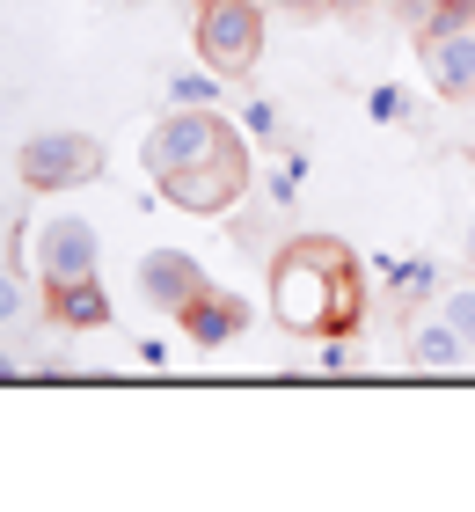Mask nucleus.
<instances>
[{"instance_id": "nucleus-7", "label": "nucleus", "mask_w": 475, "mask_h": 512, "mask_svg": "<svg viewBox=\"0 0 475 512\" xmlns=\"http://www.w3.org/2000/svg\"><path fill=\"white\" fill-rule=\"evenodd\" d=\"M95 256H103V242H95L88 220H52L37 242V271L44 286H66V278H95Z\"/></svg>"}, {"instance_id": "nucleus-21", "label": "nucleus", "mask_w": 475, "mask_h": 512, "mask_svg": "<svg viewBox=\"0 0 475 512\" xmlns=\"http://www.w3.org/2000/svg\"><path fill=\"white\" fill-rule=\"evenodd\" d=\"M198 8H205V0H198Z\"/></svg>"}, {"instance_id": "nucleus-3", "label": "nucleus", "mask_w": 475, "mask_h": 512, "mask_svg": "<svg viewBox=\"0 0 475 512\" xmlns=\"http://www.w3.org/2000/svg\"><path fill=\"white\" fill-rule=\"evenodd\" d=\"M15 169H22L30 191H74V183L103 176V147L88 132H37V139H22Z\"/></svg>"}, {"instance_id": "nucleus-16", "label": "nucleus", "mask_w": 475, "mask_h": 512, "mask_svg": "<svg viewBox=\"0 0 475 512\" xmlns=\"http://www.w3.org/2000/svg\"><path fill=\"white\" fill-rule=\"evenodd\" d=\"M242 132H256V139H271V132H278V118H271V103H242Z\"/></svg>"}, {"instance_id": "nucleus-8", "label": "nucleus", "mask_w": 475, "mask_h": 512, "mask_svg": "<svg viewBox=\"0 0 475 512\" xmlns=\"http://www.w3.org/2000/svg\"><path fill=\"white\" fill-rule=\"evenodd\" d=\"M139 286H147L154 308H183V300H198L212 278L198 271V256H183V249H147L139 256Z\"/></svg>"}, {"instance_id": "nucleus-13", "label": "nucleus", "mask_w": 475, "mask_h": 512, "mask_svg": "<svg viewBox=\"0 0 475 512\" xmlns=\"http://www.w3.org/2000/svg\"><path fill=\"white\" fill-rule=\"evenodd\" d=\"M388 278H395V293H402V300H424V293L439 286V271H432V264H395Z\"/></svg>"}, {"instance_id": "nucleus-5", "label": "nucleus", "mask_w": 475, "mask_h": 512, "mask_svg": "<svg viewBox=\"0 0 475 512\" xmlns=\"http://www.w3.org/2000/svg\"><path fill=\"white\" fill-rule=\"evenodd\" d=\"M227 139H234V132H227L220 118H212V110H190V103H176V118H161V125H154V139H147V169H154V183H161V176L190 169V161L220 154Z\"/></svg>"}, {"instance_id": "nucleus-1", "label": "nucleus", "mask_w": 475, "mask_h": 512, "mask_svg": "<svg viewBox=\"0 0 475 512\" xmlns=\"http://www.w3.org/2000/svg\"><path fill=\"white\" fill-rule=\"evenodd\" d=\"M271 308L293 337H322L344 330L359 315V264L337 242H293L271 271Z\"/></svg>"}, {"instance_id": "nucleus-17", "label": "nucleus", "mask_w": 475, "mask_h": 512, "mask_svg": "<svg viewBox=\"0 0 475 512\" xmlns=\"http://www.w3.org/2000/svg\"><path fill=\"white\" fill-rule=\"evenodd\" d=\"M22 315V286H15V278H0V322H15Z\"/></svg>"}, {"instance_id": "nucleus-10", "label": "nucleus", "mask_w": 475, "mask_h": 512, "mask_svg": "<svg viewBox=\"0 0 475 512\" xmlns=\"http://www.w3.org/2000/svg\"><path fill=\"white\" fill-rule=\"evenodd\" d=\"M468 352H475V344H468L446 315L417 322V337H410V359L424 366V374H454V366H468Z\"/></svg>"}, {"instance_id": "nucleus-15", "label": "nucleus", "mask_w": 475, "mask_h": 512, "mask_svg": "<svg viewBox=\"0 0 475 512\" xmlns=\"http://www.w3.org/2000/svg\"><path fill=\"white\" fill-rule=\"evenodd\" d=\"M366 110H373L380 125H395V118H402V88H373V96H366Z\"/></svg>"}, {"instance_id": "nucleus-12", "label": "nucleus", "mask_w": 475, "mask_h": 512, "mask_svg": "<svg viewBox=\"0 0 475 512\" xmlns=\"http://www.w3.org/2000/svg\"><path fill=\"white\" fill-rule=\"evenodd\" d=\"M169 96L190 103V110H212V96H220V74H212V66H205V74H176V81H169Z\"/></svg>"}, {"instance_id": "nucleus-19", "label": "nucleus", "mask_w": 475, "mask_h": 512, "mask_svg": "<svg viewBox=\"0 0 475 512\" xmlns=\"http://www.w3.org/2000/svg\"><path fill=\"white\" fill-rule=\"evenodd\" d=\"M329 8H344V15H359V8H366V0H329Z\"/></svg>"}, {"instance_id": "nucleus-11", "label": "nucleus", "mask_w": 475, "mask_h": 512, "mask_svg": "<svg viewBox=\"0 0 475 512\" xmlns=\"http://www.w3.org/2000/svg\"><path fill=\"white\" fill-rule=\"evenodd\" d=\"M52 315L66 322V330H103L110 322V293L95 286V278H66V286H52Z\"/></svg>"}, {"instance_id": "nucleus-9", "label": "nucleus", "mask_w": 475, "mask_h": 512, "mask_svg": "<svg viewBox=\"0 0 475 512\" xmlns=\"http://www.w3.org/2000/svg\"><path fill=\"white\" fill-rule=\"evenodd\" d=\"M176 315H183L190 344H205V352H212V344H234V337L249 330V300L242 293H220V286H205L198 300H183Z\"/></svg>"}, {"instance_id": "nucleus-4", "label": "nucleus", "mask_w": 475, "mask_h": 512, "mask_svg": "<svg viewBox=\"0 0 475 512\" xmlns=\"http://www.w3.org/2000/svg\"><path fill=\"white\" fill-rule=\"evenodd\" d=\"M242 191H249V154H242V139H227L220 154H205V161H190V169L161 176V198L190 205V213H220V205H234Z\"/></svg>"}, {"instance_id": "nucleus-14", "label": "nucleus", "mask_w": 475, "mask_h": 512, "mask_svg": "<svg viewBox=\"0 0 475 512\" xmlns=\"http://www.w3.org/2000/svg\"><path fill=\"white\" fill-rule=\"evenodd\" d=\"M446 322H454V330H461V337L475 344V286H461L454 300H446Z\"/></svg>"}, {"instance_id": "nucleus-6", "label": "nucleus", "mask_w": 475, "mask_h": 512, "mask_svg": "<svg viewBox=\"0 0 475 512\" xmlns=\"http://www.w3.org/2000/svg\"><path fill=\"white\" fill-rule=\"evenodd\" d=\"M417 59L439 96H475V22H424Z\"/></svg>"}, {"instance_id": "nucleus-2", "label": "nucleus", "mask_w": 475, "mask_h": 512, "mask_svg": "<svg viewBox=\"0 0 475 512\" xmlns=\"http://www.w3.org/2000/svg\"><path fill=\"white\" fill-rule=\"evenodd\" d=\"M264 52V0H205L198 8V59L220 81H242Z\"/></svg>"}, {"instance_id": "nucleus-18", "label": "nucleus", "mask_w": 475, "mask_h": 512, "mask_svg": "<svg viewBox=\"0 0 475 512\" xmlns=\"http://www.w3.org/2000/svg\"><path fill=\"white\" fill-rule=\"evenodd\" d=\"M388 8H395L402 22H417V30H424V15H432V0H388Z\"/></svg>"}, {"instance_id": "nucleus-20", "label": "nucleus", "mask_w": 475, "mask_h": 512, "mask_svg": "<svg viewBox=\"0 0 475 512\" xmlns=\"http://www.w3.org/2000/svg\"><path fill=\"white\" fill-rule=\"evenodd\" d=\"M0 381H15V359H8V352H0Z\"/></svg>"}]
</instances>
